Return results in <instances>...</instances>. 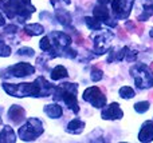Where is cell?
<instances>
[{"instance_id":"cell-1","label":"cell","mask_w":153,"mask_h":143,"mask_svg":"<svg viewBox=\"0 0 153 143\" xmlns=\"http://www.w3.org/2000/svg\"><path fill=\"white\" fill-rule=\"evenodd\" d=\"M3 90L8 92L12 96L18 98H24V96H48L51 95L55 87L51 83H48L45 78H38L32 83H19V84H12V83H3Z\"/></svg>"},{"instance_id":"cell-2","label":"cell","mask_w":153,"mask_h":143,"mask_svg":"<svg viewBox=\"0 0 153 143\" xmlns=\"http://www.w3.org/2000/svg\"><path fill=\"white\" fill-rule=\"evenodd\" d=\"M0 8L5 12L8 19L19 18L20 23H24L30 19V15L35 12L31 0H0Z\"/></svg>"},{"instance_id":"cell-3","label":"cell","mask_w":153,"mask_h":143,"mask_svg":"<svg viewBox=\"0 0 153 143\" xmlns=\"http://www.w3.org/2000/svg\"><path fill=\"white\" fill-rule=\"evenodd\" d=\"M76 92H78V84L75 83H62L61 86L55 87V94H54V100H63L66 106L73 112L78 114L79 106L76 100Z\"/></svg>"},{"instance_id":"cell-4","label":"cell","mask_w":153,"mask_h":143,"mask_svg":"<svg viewBox=\"0 0 153 143\" xmlns=\"http://www.w3.org/2000/svg\"><path fill=\"white\" fill-rule=\"evenodd\" d=\"M42 134H43V125L36 118H30V119H27V122L24 123L18 131L19 138L24 142L35 141V139H36L38 136H40Z\"/></svg>"},{"instance_id":"cell-5","label":"cell","mask_w":153,"mask_h":143,"mask_svg":"<svg viewBox=\"0 0 153 143\" xmlns=\"http://www.w3.org/2000/svg\"><path fill=\"white\" fill-rule=\"evenodd\" d=\"M130 75L134 78L138 88H151L153 86V74L149 67L143 63H137L130 68Z\"/></svg>"},{"instance_id":"cell-6","label":"cell","mask_w":153,"mask_h":143,"mask_svg":"<svg viewBox=\"0 0 153 143\" xmlns=\"http://www.w3.org/2000/svg\"><path fill=\"white\" fill-rule=\"evenodd\" d=\"M113 32L109 29H102L100 35L94 37V51L98 55L108 52V50L111 47V42H113Z\"/></svg>"},{"instance_id":"cell-7","label":"cell","mask_w":153,"mask_h":143,"mask_svg":"<svg viewBox=\"0 0 153 143\" xmlns=\"http://www.w3.org/2000/svg\"><path fill=\"white\" fill-rule=\"evenodd\" d=\"M83 100L89 102L90 104H93L97 109H102L106 104V96L101 92V90L98 87H89L85 90L83 95H82Z\"/></svg>"},{"instance_id":"cell-8","label":"cell","mask_w":153,"mask_h":143,"mask_svg":"<svg viewBox=\"0 0 153 143\" xmlns=\"http://www.w3.org/2000/svg\"><path fill=\"white\" fill-rule=\"evenodd\" d=\"M134 0H113L111 1V10L117 19H126L132 12V7Z\"/></svg>"},{"instance_id":"cell-9","label":"cell","mask_w":153,"mask_h":143,"mask_svg":"<svg viewBox=\"0 0 153 143\" xmlns=\"http://www.w3.org/2000/svg\"><path fill=\"white\" fill-rule=\"evenodd\" d=\"M7 76H16V78H23V76H28L32 75L35 72V68L31 66L30 63H18L15 66L7 68Z\"/></svg>"},{"instance_id":"cell-10","label":"cell","mask_w":153,"mask_h":143,"mask_svg":"<svg viewBox=\"0 0 153 143\" xmlns=\"http://www.w3.org/2000/svg\"><path fill=\"white\" fill-rule=\"evenodd\" d=\"M101 117H102V119H106V120H118L124 117V112L120 109V104L117 102H113L108 107H102Z\"/></svg>"},{"instance_id":"cell-11","label":"cell","mask_w":153,"mask_h":143,"mask_svg":"<svg viewBox=\"0 0 153 143\" xmlns=\"http://www.w3.org/2000/svg\"><path fill=\"white\" fill-rule=\"evenodd\" d=\"M93 15H94V18H97L98 20H101V21H103V23L108 24V26H110V27L117 26V21L111 20L110 15H109V10L105 7L103 3H100V4L93 10Z\"/></svg>"},{"instance_id":"cell-12","label":"cell","mask_w":153,"mask_h":143,"mask_svg":"<svg viewBox=\"0 0 153 143\" xmlns=\"http://www.w3.org/2000/svg\"><path fill=\"white\" fill-rule=\"evenodd\" d=\"M8 118H10L15 125H20V123L26 119V111H24L23 107L15 104V106H12L8 110Z\"/></svg>"},{"instance_id":"cell-13","label":"cell","mask_w":153,"mask_h":143,"mask_svg":"<svg viewBox=\"0 0 153 143\" xmlns=\"http://www.w3.org/2000/svg\"><path fill=\"white\" fill-rule=\"evenodd\" d=\"M138 139L140 142H152L153 141V122L146 120L143 125V128L138 133Z\"/></svg>"},{"instance_id":"cell-14","label":"cell","mask_w":153,"mask_h":143,"mask_svg":"<svg viewBox=\"0 0 153 143\" xmlns=\"http://www.w3.org/2000/svg\"><path fill=\"white\" fill-rule=\"evenodd\" d=\"M16 142V135L10 126H5L0 133V143H13Z\"/></svg>"},{"instance_id":"cell-15","label":"cell","mask_w":153,"mask_h":143,"mask_svg":"<svg viewBox=\"0 0 153 143\" xmlns=\"http://www.w3.org/2000/svg\"><path fill=\"white\" fill-rule=\"evenodd\" d=\"M43 111H45L50 118H53V119L61 118L62 114H63V111H62V107L59 106V104H47V106H45Z\"/></svg>"},{"instance_id":"cell-16","label":"cell","mask_w":153,"mask_h":143,"mask_svg":"<svg viewBox=\"0 0 153 143\" xmlns=\"http://www.w3.org/2000/svg\"><path fill=\"white\" fill-rule=\"evenodd\" d=\"M85 128V122L79 119H73L67 126V133L70 134H81Z\"/></svg>"},{"instance_id":"cell-17","label":"cell","mask_w":153,"mask_h":143,"mask_svg":"<svg viewBox=\"0 0 153 143\" xmlns=\"http://www.w3.org/2000/svg\"><path fill=\"white\" fill-rule=\"evenodd\" d=\"M24 31L30 35V36H35V35H42L45 32V28H43L40 24H27L24 27Z\"/></svg>"},{"instance_id":"cell-18","label":"cell","mask_w":153,"mask_h":143,"mask_svg":"<svg viewBox=\"0 0 153 143\" xmlns=\"http://www.w3.org/2000/svg\"><path fill=\"white\" fill-rule=\"evenodd\" d=\"M67 70L63 66H56L55 68L51 71V79L53 80H59L63 79V78H67Z\"/></svg>"},{"instance_id":"cell-19","label":"cell","mask_w":153,"mask_h":143,"mask_svg":"<svg viewBox=\"0 0 153 143\" xmlns=\"http://www.w3.org/2000/svg\"><path fill=\"white\" fill-rule=\"evenodd\" d=\"M56 18L59 19V21H61L63 26H69V24L71 23V15H70L66 10L58 8V10H56Z\"/></svg>"},{"instance_id":"cell-20","label":"cell","mask_w":153,"mask_h":143,"mask_svg":"<svg viewBox=\"0 0 153 143\" xmlns=\"http://www.w3.org/2000/svg\"><path fill=\"white\" fill-rule=\"evenodd\" d=\"M85 20H86L87 27H89L90 29H93V31H101V29H102V23H101V20H98L94 16H93V18L87 16V18H85Z\"/></svg>"},{"instance_id":"cell-21","label":"cell","mask_w":153,"mask_h":143,"mask_svg":"<svg viewBox=\"0 0 153 143\" xmlns=\"http://www.w3.org/2000/svg\"><path fill=\"white\" fill-rule=\"evenodd\" d=\"M136 94H134V90L132 87H128V86H124V87L120 88V96L124 99H130L133 98Z\"/></svg>"},{"instance_id":"cell-22","label":"cell","mask_w":153,"mask_h":143,"mask_svg":"<svg viewBox=\"0 0 153 143\" xmlns=\"http://www.w3.org/2000/svg\"><path fill=\"white\" fill-rule=\"evenodd\" d=\"M39 47L42 51H46V52H48V51L51 50V47H53V44H51V39L50 36H45L42 40H40L39 43Z\"/></svg>"},{"instance_id":"cell-23","label":"cell","mask_w":153,"mask_h":143,"mask_svg":"<svg viewBox=\"0 0 153 143\" xmlns=\"http://www.w3.org/2000/svg\"><path fill=\"white\" fill-rule=\"evenodd\" d=\"M149 106H151V104H149V102H138V103L134 104V110L137 112H140V114H143V112L148 111Z\"/></svg>"},{"instance_id":"cell-24","label":"cell","mask_w":153,"mask_h":143,"mask_svg":"<svg viewBox=\"0 0 153 143\" xmlns=\"http://www.w3.org/2000/svg\"><path fill=\"white\" fill-rule=\"evenodd\" d=\"M103 76V72L101 71V70H98L97 67H93L91 68V80L93 82H98V80H101Z\"/></svg>"},{"instance_id":"cell-25","label":"cell","mask_w":153,"mask_h":143,"mask_svg":"<svg viewBox=\"0 0 153 143\" xmlns=\"http://www.w3.org/2000/svg\"><path fill=\"white\" fill-rule=\"evenodd\" d=\"M11 55V48L0 39V56H10Z\"/></svg>"},{"instance_id":"cell-26","label":"cell","mask_w":153,"mask_h":143,"mask_svg":"<svg viewBox=\"0 0 153 143\" xmlns=\"http://www.w3.org/2000/svg\"><path fill=\"white\" fill-rule=\"evenodd\" d=\"M71 3V0H51V4L58 10V8H62V5H69Z\"/></svg>"},{"instance_id":"cell-27","label":"cell","mask_w":153,"mask_h":143,"mask_svg":"<svg viewBox=\"0 0 153 143\" xmlns=\"http://www.w3.org/2000/svg\"><path fill=\"white\" fill-rule=\"evenodd\" d=\"M144 29H145V26H144L143 23H134V28H133V31H136V34L137 35H143Z\"/></svg>"},{"instance_id":"cell-28","label":"cell","mask_w":153,"mask_h":143,"mask_svg":"<svg viewBox=\"0 0 153 143\" xmlns=\"http://www.w3.org/2000/svg\"><path fill=\"white\" fill-rule=\"evenodd\" d=\"M19 55H28V56H32L34 55V50L32 48H20L19 50Z\"/></svg>"},{"instance_id":"cell-29","label":"cell","mask_w":153,"mask_h":143,"mask_svg":"<svg viewBox=\"0 0 153 143\" xmlns=\"http://www.w3.org/2000/svg\"><path fill=\"white\" fill-rule=\"evenodd\" d=\"M16 31H18V27H16L15 24H10V26H5V28H4V32H5V34H15Z\"/></svg>"},{"instance_id":"cell-30","label":"cell","mask_w":153,"mask_h":143,"mask_svg":"<svg viewBox=\"0 0 153 143\" xmlns=\"http://www.w3.org/2000/svg\"><path fill=\"white\" fill-rule=\"evenodd\" d=\"M20 36H22V39L23 40H28L30 39V35L27 34L26 31H20Z\"/></svg>"},{"instance_id":"cell-31","label":"cell","mask_w":153,"mask_h":143,"mask_svg":"<svg viewBox=\"0 0 153 143\" xmlns=\"http://www.w3.org/2000/svg\"><path fill=\"white\" fill-rule=\"evenodd\" d=\"M128 35H126V31L125 29H122V28H120V37L121 39H124V37H126Z\"/></svg>"},{"instance_id":"cell-32","label":"cell","mask_w":153,"mask_h":143,"mask_svg":"<svg viewBox=\"0 0 153 143\" xmlns=\"http://www.w3.org/2000/svg\"><path fill=\"white\" fill-rule=\"evenodd\" d=\"M144 5H153V0H143Z\"/></svg>"},{"instance_id":"cell-33","label":"cell","mask_w":153,"mask_h":143,"mask_svg":"<svg viewBox=\"0 0 153 143\" xmlns=\"http://www.w3.org/2000/svg\"><path fill=\"white\" fill-rule=\"evenodd\" d=\"M4 24H5V19H4V16H3L1 13H0V27L4 26Z\"/></svg>"},{"instance_id":"cell-34","label":"cell","mask_w":153,"mask_h":143,"mask_svg":"<svg viewBox=\"0 0 153 143\" xmlns=\"http://www.w3.org/2000/svg\"><path fill=\"white\" fill-rule=\"evenodd\" d=\"M111 1V0H100V3H103V4H106V3Z\"/></svg>"},{"instance_id":"cell-35","label":"cell","mask_w":153,"mask_h":143,"mask_svg":"<svg viewBox=\"0 0 153 143\" xmlns=\"http://www.w3.org/2000/svg\"><path fill=\"white\" fill-rule=\"evenodd\" d=\"M149 96H151V99H153V91L151 92V95H149Z\"/></svg>"},{"instance_id":"cell-36","label":"cell","mask_w":153,"mask_h":143,"mask_svg":"<svg viewBox=\"0 0 153 143\" xmlns=\"http://www.w3.org/2000/svg\"><path fill=\"white\" fill-rule=\"evenodd\" d=\"M151 36L153 37V28H152V31H151Z\"/></svg>"},{"instance_id":"cell-37","label":"cell","mask_w":153,"mask_h":143,"mask_svg":"<svg viewBox=\"0 0 153 143\" xmlns=\"http://www.w3.org/2000/svg\"><path fill=\"white\" fill-rule=\"evenodd\" d=\"M1 123H3V120H1V117H0V126H1Z\"/></svg>"},{"instance_id":"cell-38","label":"cell","mask_w":153,"mask_h":143,"mask_svg":"<svg viewBox=\"0 0 153 143\" xmlns=\"http://www.w3.org/2000/svg\"><path fill=\"white\" fill-rule=\"evenodd\" d=\"M151 67H152V70H153V62H152V66Z\"/></svg>"}]
</instances>
